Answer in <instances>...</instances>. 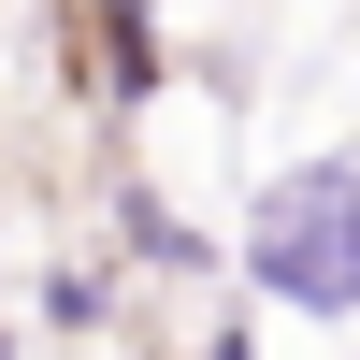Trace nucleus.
Instances as JSON below:
<instances>
[{"label":"nucleus","instance_id":"nucleus-1","mask_svg":"<svg viewBox=\"0 0 360 360\" xmlns=\"http://www.w3.org/2000/svg\"><path fill=\"white\" fill-rule=\"evenodd\" d=\"M245 274L259 303H303V317H360V159H303L259 188L245 217Z\"/></svg>","mask_w":360,"mask_h":360},{"label":"nucleus","instance_id":"nucleus-2","mask_svg":"<svg viewBox=\"0 0 360 360\" xmlns=\"http://www.w3.org/2000/svg\"><path fill=\"white\" fill-rule=\"evenodd\" d=\"M101 15V72L115 86H159V29H144V0H86Z\"/></svg>","mask_w":360,"mask_h":360},{"label":"nucleus","instance_id":"nucleus-3","mask_svg":"<svg viewBox=\"0 0 360 360\" xmlns=\"http://www.w3.org/2000/svg\"><path fill=\"white\" fill-rule=\"evenodd\" d=\"M130 259H202V231H173V202H130Z\"/></svg>","mask_w":360,"mask_h":360},{"label":"nucleus","instance_id":"nucleus-4","mask_svg":"<svg viewBox=\"0 0 360 360\" xmlns=\"http://www.w3.org/2000/svg\"><path fill=\"white\" fill-rule=\"evenodd\" d=\"M202 360H245V332H217V346H202Z\"/></svg>","mask_w":360,"mask_h":360}]
</instances>
